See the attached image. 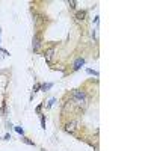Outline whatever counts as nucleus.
Returning a JSON list of instances; mask_svg holds the SVG:
<instances>
[{"instance_id":"obj_1","label":"nucleus","mask_w":151,"mask_h":151,"mask_svg":"<svg viewBox=\"0 0 151 151\" xmlns=\"http://www.w3.org/2000/svg\"><path fill=\"white\" fill-rule=\"evenodd\" d=\"M79 129H80V121H79V119H70V121L64 122V130H65L67 133L74 134Z\"/></svg>"},{"instance_id":"obj_2","label":"nucleus","mask_w":151,"mask_h":151,"mask_svg":"<svg viewBox=\"0 0 151 151\" xmlns=\"http://www.w3.org/2000/svg\"><path fill=\"white\" fill-rule=\"evenodd\" d=\"M86 17H88V12L86 11H79V12H76V15H74V18H76V21H77V23H83L86 20Z\"/></svg>"},{"instance_id":"obj_3","label":"nucleus","mask_w":151,"mask_h":151,"mask_svg":"<svg viewBox=\"0 0 151 151\" xmlns=\"http://www.w3.org/2000/svg\"><path fill=\"white\" fill-rule=\"evenodd\" d=\"M53 56H55V47H50L48 50H45L44 58H45V60L48 62V64H52V59H53Z\"/></svg>"},{"instance_id":"obj_4","label":"nucleus","mask_w":151,"mask_h":151,"mask_svg":"<svg viewBox=\"0 0 151 151\" xmlns=\"http://www.w3.org/2000/svg\"><path fill=\"white\" fill-rule=\"evenodd\" d=\"M40 47H41V38L40 35H35L33 36V52H38Z\"/></svg>"},{"instance_id":"obj_5","label":"nucleus","mask_w":151,"mask_h":151,"mask_svg":"<svg viewBox=\"0 0 151 151\" xmlns=\"http://www.w3.org/2000/svg\"><path fill=\"white\" fill-rule=\"evenodd\" d=\"M83 64H85V59H83V58H79V59H76L73 70H74V71H76V70H79V68H80V65H83Z\"/></svg>"},{"instance_id":"obj_6","label":"nucleus","mask_w":151,"mask_h":151,"mask_svg":"<svg viewBox=\"0 0 151 151\" xmlns=\"http://www.w3.org/2000/svg\"><path fill=\"white\" fill-rule=\"evenodd\" d=\"M21 141H23L24 144H29V145H32V147H35V142H33V141H29V137H26V136H24V137H23V139H21Z\"/></svg>"},{"instance_id":"obj_7","label":"nucleus","mask_w":151,"mask_h":151,"mask_svg":"<svg viewBox=\"0 0 151 151\" xmlns=\"http://www.w3.org/2000/svg\"><path fill=\"white\" fill-rule=\"evenodd\" d=\"M68 5H70V8H71V9H76V5H77V2L71 0V2H68Z\"/></svg>"},{"instance_id":"obj_8","label":"nucleus","mask_w":151,"mask_h":151,"mask_svg":"<svg viewBox=\"0 0 151 151\" xmlns=\"http://www.w3.org/2000/svg\"><path fill=\"white\" fill-rule=\"evenodd\" d=\"M40 88H41V85H40V83H36L35 88H33V92H38V91H40Z\"/></svg>"},{"instance_id":"obj_9","label":"nucleus","mask_w":151,"mask_h":151,"mask_svg":"<svg viewBox=\"0 0 151 151\" xmlns=\"http://www.w3.org/2000/svg\"><path fill=\"white\" fill-rule=\"evenodd\" d=\"M15 130H17V132H18V133H21V134H23V130H21V129H20V127H15Z\"/></svg>"}]
</instances>
